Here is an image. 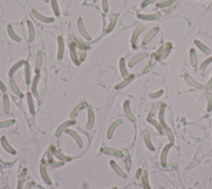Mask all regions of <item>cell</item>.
Instances as JSON below:
<instances>
[{"label": "cell", "mask_w": 212, "mask_h": 189, "mask_svg": "<svg viewBox=\"0 0 212 189\" xmlns=\"http://www.w3.org/2000/svg\"><path fill=\"white\" fill-rule=\"evenodd\" d=\"M161 125L162 127V129H164V131L166 132L167 136H168V138H169V141H170L171 144H173L174 137H173V135H172V132L171 131V129L167 127L166 124H161Z\"/></svg>", "instance_id": "cell-6"}, {"label": "cell", "mask_w": 212, "mask_h": 189, "mask_svg": "<svg viewBox=\"0 0 212 189\" xmlns=\"http://www.w3.org/2000/svg\"><path fill=\"white\" fill-rule=\"evenodd\" d=\"M138 17L144 20H158L160 18V14L154 13V14H150V15H138Z\"/></svg>", "instance_id": "cell-8"}, {"label": "cell", "mask_w": 212, "mask_h": 189, "mask_svg": "<svg viewBox=\"0 0 212 189\" xmlns=\"http://www.w3.org/2000/svg\"><path fill=\"white\" fill-rule=\"evenodd\" d=\"M206 99H207V103H208V105H207V110L211 111V110H212V95L210 93L209 91H206Z\"/></svg>", "instance_id": "cell-13"}, {"label": "cell", "mask_w": 212, "mask_h": 189, "mask_svg": "<svg viewBox=\"0 0 212 189\" xmlns=\"http://www.w3.org/2000/svg\"><path fill=\"white\" fill-rule=\"evenodd\" d=\"M148 121H149L150 123L152 124H153V125L155 126L156 128H157V129L158 130V131H160V133L162 132V127L161 124L158 123L157 121H155L154 120H150V119H148Z\"/></svg>", "instance_id": "cell-15"}, {"label": "cell", "mask_w": 212, "mask_h": 189, "mask_svg": "<svg viewBox=\"0 0 212 189\" xmlns=\"http://www.w3.org/2000/svg\"><path fill=\"white\" fill-rule=\"evenodd\" d=\"M162 105V103H159V104H158V105H156L155 107L152 109V110H151V112H150V113H149V116L154 115V114H155L156 112H157V110L161 108Z\"/></svg>", "instance_id": "cell-16"}, {"label": "cell", "mask_w": 212, "mask_h": 189, "mask_svg": "<svg viewBox=\"0 0 212 189\" xmlns=\"http://www.w3.org/2000/svg\"><path fill=\"white\" fill-rule=\"evenodd\" d=\"M172 47V46L170 42H167L164 45L162 46L158 50V51L154 54L156 57V61H162L165 59L168 56V54L170 53Z\"/></svg>", "instance_id": "cell-1"}, {"label": "cell", "mask_w": 212, "mask_h": 189, "mask_svg": "<svg viewBox=\"0 0 212 189\" xmlns=\"http://www.w3.org/2000/svg\"><path fill=\"white\" fill-rule=\"evenodd\" d=\"M144 30V27H137V29L135 30V32H134V33L133 34V37H132V40H133V42H134V44L135 45V43H136V42H137V37H138V35L140 34Z\"/></svg>", "instance_id": "cell-10"}, {"label": "cell", "mask_w": 212, "mask_h": 189, "mask_svg": "<svg viewBox=\"0 0 212 189\" xmlns=\"http://www.w3.org/2000/svg\"><path fill=\"white\" fill-rule=\"evenodd\" d=\"M190 58H191V65L193 66H197V57H196V51L194 49L191 48L190 50Z\"/></svg>", "instance_id": "cell-9"}, {"label": "cell", "mask_w": 212, "mask_h": 189, "mask_svg": "<svg viewBox=\"0 0 212 189\" xmlns=\"http://www.w3.org/2000/svg\"><path fill=\"white\" fill-rule=\"evenodd\" d=\"M165 106L164 104H162V105L161 106V108L159 110V120H160V124H165L164 121V111H165Z\"/></svg>", "instance_id": "cell-12"}, {"label": "cell", "mask_w": 212, "mask_h": 189, "mask_svg": "<svg viewBox=\"0 0 212 189\" xmlns=\"http://www.w3.org/2000/svg\"><path fill=\"white\" fill-rule=\"evenodd\" d=\"M210 87H212V77L210 78V81H208L205 86H204V89L207 90V89H209V88H210Z\"/></svg>", "instance_id": "cell-19"}, {"label": "cell", "mask_w": 212, "mask_h": 189, "mask_svg": "<svg viewBox=\"0 0 212 189\" xmlns=\"http://www.w3.org/2000/svg\"><path fill=\"white\" fill-rule=\"evenodd\" d=\"M162 94H163V90H158V91L155 92V93H151L149 96L150 97H152V98H158V97H159V96H161Z\"/></svg>", "instance_id": "cell-17"}, {"label": "cell", "mask_w": 212, "mask_h": 189, "mask_svg": "<svg viewBox=\"0 0 212 189\" xmlns=\"http://www.w3.org/2000/svg\"><path fill=\"white\" fill-rule=\"evenodd\" d=\"M144 185L145 189H150L148 183V177H147V172H144Z\"/></svg>", "instance_id": "cell-18"}, {"label": "cell", "mask_w": 212, "mask_h": 189, "mask_svg": "<svg viewBox=\"0 0 212 189\" xmlns=\"http://www.w3.org/2000/svg\"><path fill=\"white\" fill-rule=\"evenodd\" d=\"M171 148V144H167V146L163 149L162 152L161 153V163L162 165L166 168L167 166V153L169 152V149Z\"/></svg>", "instance_id": "cell-3"}, {"label": "cell", "mask_w": 212, "mask_h": 189, "mask_svg": "<svg viewBox=\"0 0 212 189\" xmlns=\"http://www.w3.org/2000/svg\"><path fill=\"white\" fill-rule=\"evenodd\" d=\"M158 31H159V28L158 27L152 28V30L150 31L149 33L147 34L146 37H144V39L143 40V44H144V45L148 44V42H149L153 38V37H154V36H155L156 34L158 33Z\"/></svg>", "instance_id": "cell-2"}, {"label": "cell", "mask_w": 212, "mask_h": 189, "mask_svg": "<svg viewBox=\"0 0 212 189\" xmlns=\"http://www.w3.org/2000/svg\"><path fill=\"white\" fill-rule=\"evenodd\" d=\"M194 43L196 45L197 47L199 48L200 51H202V52L206 53V54H210V48L207 47H206L205 44H203L201 42L198 41V40H195Z\"/></svg>", "instance_id": "cell-5"}, {"label": "cell", "mask_w": 212, "mask_h": 189, "mask_svg": "<svg viewBox=\"0 0 212 189\" xmlns=\"http://www.w3.org/2000/svg\"><path fill=\"white\" fill-rule=\"evenodd\" d=\"M211 61H212V57H209V58H207L206 61H204L203 63L201 64V66H200V71L201 73H204V72L206 71L207 66H208Z\"/></svg>", "instance_id": "cell-14"}, {"label": "cell", "mask_w": 212, "mask_h": 189, "mask_svg": "<svg viewBox=\"0 0 212 189\" xmlns=\"http://www.w3.org/2000/svg\"><path fill=\"white\" fill-rule=\"evenodd\" d=\"M184 77H185V80L186 81V82H187L189 85L192 86L196 87V88H201V87H202V85L195 81L193 78H191V75H188V74H185Z\"/></svg>", "instance_id": "cell-4"}, {"label": "cell", "mask_w": 212, "mask_h": 189, "mask_svg": "<svg viewBox=\"0 0 212 189\" xmlns=\"http://www.w3.org/2000/svg\"><path fill=\"white\" fill-rule=\"evenodd\" d=\"M148 53H146V52H143V53H140L139 55H137V56H136V57H134V58H133V60L130 61V66H132L133 65H134L135 63L137 62L138 61H141L143 60V59H144V58H146V57H148Z\"/></svg>", "instance_id": "cell-7"}, {"label": "cell", "mask_w": 212, "mask_h": 189, "mask_svg": "<svg viewBox=\"0 0 212 189\" xmlns=\"http://www.w3.org/2000/svg\"><path fill=\"white\" fill-rule=\"evenodd\" d=\"M144 140H145V144H146L147 147L150 150H154V147H153V145H152V144L151 143L149 134H148V132H147L146 134H145V135H144Z\"/></svg>", "instance_id": "cell-11"}]
</instances>
